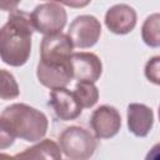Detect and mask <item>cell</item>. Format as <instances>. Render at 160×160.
<instances>
[{
	"mask_svg": "<svg viewBox=\"0 0 160 160\" xmlns=\"http://www.w3.org/2000/svg\"><path fill=\"white\" fill-rule=\"evenodd\" d=\"M34 31L30 14L20 9L12 10L0 28V59L14 68L25 65L31 54Z\"/></svg>",
	"mask_w": 160,
	"mask_h": 160,
	"instance_id": "1",
	"label": "cell"
},
{
	"mask_svg": "<svg viewBox=\"0 0 160 160\" xmlns=\"http://www.w3.org/2000/svg\"><path fill=\"white\" fill-rule=\"evenodd\" d=\"M0 116L5 119L15 138H20L28 142H38L48 132V116L28 104H11L2 110Z\"/></svg>",
	"mask_w": 160,
	"mask_h": 160,
	"instance_id": "2",
	"label": "cell"
},
{
	"mask_svg": "<svg viewBox=\"0 0 160 160\" xmlns=\"http://www.w3.org/2000/svg\"><path fill=\"white\" fill-rule=\"evenodd\" d=\"M59 148L69 160H90L98 148V139L85 128L71 125L60 134Z\"/></svg>",
	"mask_w": 160,
	"mask_h": 160,
	"instance_id": "3",
	"label": "cell"
},
{
	"mask_svg": "<svg viewBox=\"0 0 160 160\" xmlns=\"http://www.w3.org/2000/svg\"><path fill=\"white\" fill-rule=\"evenodd\" d=\"M30 19L34 30L46 36L61 32L66 25L68 14L62 4L50 1L36 5L30 14Z\"/></svg>",
	"mask_w": 160,
	"mask_h": 160,
	"instance_id": "4",
	"label": "cell"
},
{
	"mask_svg": "<svg viewBox=\"0 0 160 160\" xmlns=\"http://www.w3.org/2000/svg\"><path fill=\"white\" fill-rule=\"evenodd\" d=\"M66 35L71 40L74 48L89 49L99 41L101 35V24L94 15H79L70 22Z\"/></svg>",
	"mask_w": 160,
	"mask_h": 160,
	"instance_id": "5",
	"label": "cell"
},
{
	"mask_svg": "<svg viewBox=\"0 0 160 160\" xmlns=\"http://www.w3.org/2000/svg\"><path fill=\"white\" fill-rule=\"evenodd\" d=\"M74 46L69 36L64 32L46 35L40 44V62L65 64L70 61Z\"/></svg>",
	"mask_w": 160,
	"mask_h": 160,
	"instance_id": "6",
	"label": "cell"
},
{
	"mask_svg": "<svg viewBox=\"0 0 160 160\" xmlns=\"http://www.w3.org/2000/svg\"><path fill=\"white\" fill-rule=\"evenodd\" d=\"M90 126L96 139L114 138L121 128V115L111 105H100L90 116Z\"/></svg>",
	"mask_w": 160,
	"mask_h": 160,
	"instance_id": "7",
	"label": "cell"
},
{
	"mask_svg": "<svg viewBox=\"0 0 160 160\" xmlns=\"http://www.w3.org/2000/svg\"><path fill=\"white\" fill-rule=\"evenodd\" d=\"M72 79L95 84L102 74V62L100 58L89 51H78L71 54Z\"/></svg>",
	"mask_w": 160,
	"mask_h": 160,
	"instance_id": "8",
	"label": "cell"
},
{
	"mask_svg": "<svg viewBox=\"0 0 160 160\" xmlns=\"http://www.w3.org/2000/svg\"><path fill=\"white\" fill-rule=\"evenodd\" d=\"M104 21L112 34L126 35L135 29L138 15L132 6L128 4H115L105 12Z\"/></svg>",
	"mask_w": 160,
	"mask_h": 160,
	"instance_id": "9",
	"label": "cell"
},
{
	"mask_svg": "<svg viewBox=\"0 0 160 160\" xmlns=\"http://www.w3.org/2000/svg\"><path fill=\"white\" fill-rule=\"evenodd\" d=\"M49 105L52 108L56 118L62 121L75 120L82 112V108L75 94L66 88L51 90L49 94Z\"/></svg>",
	"mask_w": 160,
	"mask_h": 160,
	"instance_id": "10",
	"label": "cell"
},
{
	"mask_svg": "<svg viewBox=\"0 0 160 160\" xmlns=\"http://www.w3.org/2000/svg\"><path fill=\"white\" fill-rule=\"evenodd\" d=\"M36 76L39 82L50 90L66 88V85L72 80L71 61L66 64H44L39 61Z\"/></svg>",
	"mask_w": 160,
	"mask_h": 160,
	"instance_id": "11",
	"label": "cell"
},
{
	"mask_svg": "<svg viewBox=\"0 0 160 160\" xmlns=\"http://www.w3.org/2000/svg\"><path fill=\"white\" fill-rule=\"evenodd\" d=\"M128 129L136 138H145L154 126V111L145 104L131 102L126 110Z\"/></svg>",
	"mask_w": 160,
	"mask_h": 160,
	"instance_id": "12",
	"label": "cell"
},
{
	"mask_svg": "<svg viewBox=\"0 0 160 160\" xmlns=\"http://www.w3.org/2000/svg\"><path fill=\"white\" fill-rule=\"evenodd\" d=\"M61 151L59 144L51 139H42L35 145L26 148L14 155V160H60Z\"/></svg>",
	"mask_w": 160,
	"mask_h": 160,
	"instance_id": "13",
	"label": "cell"
},
{
	"mask_svg": "<svg viewBox=\"0 0 160 160\" xmlns=\"http://www.w3.org/2000/svg\"><path fill=\"white\" fill-rule=\"evenodd\" d=\"M82 109L92 108L99 100V89L92 82L78 81L72 91Z\"/></svg>",
	"mask_w": 160,
	"mask_h": 160,
	"instance_id": "14",
	"label": "cell"
},
{
	"mask_svg": "<svg viewBox=\"0 0 160 160\" xmlns=\"http://www.w3.org/2000/svg\"><path fill=\"white\" fill-rule=\"evenodd\" d=\"M159 21H160V15L155 12V14L149 15L141 26V39L150 48L160 46Z\"/></svg>",
	"mask_w": 160,
	"mask_h": 160,
	"instance_id": "15",
	"label": "cell"
},
{
	"mask_svg": "<svg viewBox=\"0 0 160 160\" xmlns=\"http://www.w3.org/2000/svg\"><path fill=\"white\" fill-rule=\"evenodd\" d=\"M20 94L15 76L6 69H0V99L12 100Z\"/></svg>",
	"mask_w": 160,
	"mask_h": 160,
	"instance_id": "16",
	"label": "cell"
},
{
	"mask_svg": "<svg viewBox=\"0 0 160 160\" xmlns=\"http://www.w3.org/2000/svg\"><path fill=\"white\" fill-rule=\"evenodd\" d=\"M159 70H160V56H154L149 59L148 62L145 64V70H144L145 76L149 81H151L155 85L160 84Z\"/></svg>",
	"mask_w": 160,
	"mask_h": 160,
	"instance_id": "17",
	"label": "cell"
},
{
	"mask_svg": "<svg viewBox=\"0 0 160 160\" xmlns=\"http://www.w3.org/2000/svg\"><path fill=\"white\" fill-rule=\"evenodd\" d=\"M15 139L16 138L12 134V131L10 130L8 122L5 121V119H2L0 116V150L10 148L14 144Z\"/></svg>",
	"mask_w": 160,
	"mask_h": 160,
	"instance_id": "18",
	"label": "cell"
},
{
	"mask_svg": "<svg viewBox=\"0 0 160 160\" xmlns=\"http://www.w3.org/2000/svg\"><path fill=\"white\" fill-rule=\"evenodd\" d=\"M19 5V1H15V2H10V1H0V10H4V11H9L11 12L12 10H15Z\"/></svg>",
	"mask_w": 160,
	"mask_h": 160,
	"instance_id": "19",
	"label": "cell"
},
{
	"mask_svg": "<svg viewBox=\"0 0 160 160\" xmlns=\"http://www.w3.org/2000/svg\"><path fill=\"white\" fill-rule=\"evenodd\" d=\"M145 160H159V145H154L152 149L146 154Z\"/></svg>",
	"mask_w": 160,
	"mask_h": 160,
	"instance_id": "20",
	"label": "cell"
},
{
	"mask_svg": "<svg viewBox=\"0 0 160 160\" xmlns=\"http://www.w3.org/2000/svg\"><path fill=\"white\" fill-rule=\"evenodd\" d=\"M0 160H14V156H10L5 152H0Z\"/></svg>",
	"mask_w": 160,
	"mask_h": 160,
	"instance_id": "21",
	"label": "cell"
},
{
	"mask_svg": "<svg viewBox=\"0 0 160 160\" xmlns=\"http://www.w3.org/2000/svg\"><path fill=\"white\" fill-rule=\"evenodd\" d=\"M60 160H62V159H60Z\"/></svg>",
	"mask_w": 160,
	"mask_h": 160,
	"instance_id": "22",
	"label": "cell"
}]
</instances>
